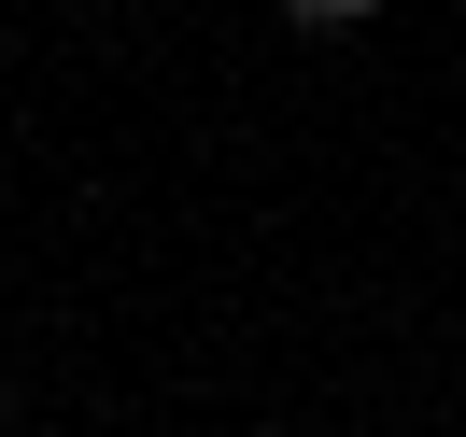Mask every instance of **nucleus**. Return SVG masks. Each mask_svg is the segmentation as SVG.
<instances>
[{
    "label": "nucleus",
    "mask_w": 466,
    "mask_h": 437,
    "mask_svg": "<svg viewBox=\"0 0 466 437\" xmlns=\"http://www.w3.org/2000/svg\"><path fill=\"white\" fill-rule=\"evenodd\" d=\"M297 15H311V29H353V15H381V0H297Z\"/></svg>",
    "instance_id": "f257e3e1"
}]
</instances>
